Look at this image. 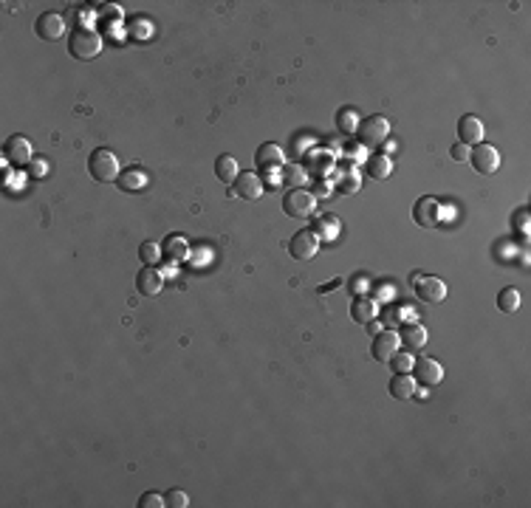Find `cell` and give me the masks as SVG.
<instances>
[{"label": "cell", "mask_w": 531, "mask_h": 508, "mask_svg": "<svg viewBox=\"0 0 531 508\" xmlns=\"http://www.w3.org/2000/svg\"><path fill=\"white\" fill-rule=\"evenodd\" d=\"M68 51H71L74 59H82V62L99 57V51H102V37H99V31L85 28V25L74 28V31L68 34Z\"/></svg>", "instance_id": "obj_1"}, {"label": "cell", "mask_w": 531, "mask_h": 508, "mask_svg": "<svg viewBox=\"0 0 531 508\" xmlns=\"http://www.w3.org/2000/svg\"><path fill=\"white\" fill-rule=\"evenodd\" d=\"M88 173H91V178L99 181V184L116 181V178L122 175V173H119V158H116V153L108 150V147H96V150L91 153V158H88Z\"/></svg>", "instance_id": "obj_2"}, {"label": "cell", "mask_w": 531, "mask_h": 508, "mask_svg": "<svg viewBox=\"0 0 531 508\" xmlns=\"http://www.w3.org/2000/svg\"><path fill=\"white\" fill-rule=\"evenodd\" d=\"M444 215H447L444 204H441L438 198H433V195L418 198L416 207H413V221H416L421 229H438V226L444 224Z\"/></svg>", "instance_id": "obj_3"}, {"label": "cell", "mask_w": 531, "mask_h": 508, "mask_svg": "<svg viewBox=\"0 0 531 508\" xmlns=\"http://www.w3.org/2000/svg\"><path fill=\"white\" fill-rule=\"evenodd\" d=\"M356 136H359V144L362 147H379V144H384L387 142V136H390V122L384 119V116H367V119H362V125H359V130H356Z\"/></svg>", "instance_id": "obj_4"}, {"label": "cell", "mask_w": 531, "mask_h": 508, "mask_svg": "<svg viewBox=\"0 0 531 508\" xmlns=\"http://www.w3.org/2000/svg\"><path fill=\"white\" fill-rule=\"evenodd\" d=\"M413 291L421 302H444L447 299V282L441 277H433V274H416L413 277Z\"/></svg>", "instance_id": "obj_5"}, {"label": "cell", "mask_w": 531, "mask_h": 508, "mask_svg": "<svg viewBox=\"0 0 531 508\" xmlns=\"http://www.w3.org/2000/svg\"><path fill=\"white\" fill-rule=\"evenodd\" d=\"M316 209V195L314 192H305V190H291L285 198H282V212L288 218H311Z\"/></svg>", "instance_id": "obj_6"}, {"label": "cell", "mask_w": 531, "mask_h": 508, "mask_svg": "<svg viewBox=\"0 0 531 508\" xmlns=\"http://www.w3.org/2000/svg\"><path fill=\"white\" fill-rule=\"evenodd\" d=\"M469 161L481 175H495L501 170V153L492 144H475V150L469 153Z\"/></svg>", "instance_id": "obj_7"}, {"label": "cell", "mask_w": 531, "mask_h": 508, "mask_svg": "<svg viewBox=\"0 0 531 508\" xmlns=\"http://www.w3.org/2000/svg\"><path fill=\"white\" fill-rule=\"evenodd\" d=\"M413 379H416V384H421V387H435V384L444 381V367L438 364V359L421 356V359L413 364Z\"/></svg>", "instance_id": "obj_8"}, {"label": "cell", "mask_w": 531, "mask_h": 508, "mask_svg": "<svg viewBox=\"0 0 531 508\" xmlns=\"http://www.w3.org/2000/svg\"><path fill=\"white\" fill-rule=\"evenodd\" d=\"M3 156H6V161L11 164V167H28L34 158V153H31V142L25 139V136H11L6 144H3Z\"/></svg>", "instance_id": "obj_9"}, {"label": "cell", "mask_w": 531, "mask_h": 508, "mask_svg": "<svg viewBox=\"0 0 531 508\" xmlns=\"http://www.w3.org/2000/svg\"><path fill=\"white\" fill-rule=\"evenodd\" d=\"M399 347H401V339H399V333L396 330H382V333H376L373 336V345H370V356L376 359V362H390L396 353H399Z\"/></svg>", "instance_id": "obj_10"}, {"label": "cell", "mask_w": 531, "mask_h": 508, "mask_svg": "<svg viewBox=\"0 0 531 508\" xmlns=\"http://www.w3.org/2000/svg\"><path fill=\"white\" fill-rule=\"evenodd\" d=\"M316 249H319V241H316V235H314L311 229H299V232H294V238L288 241V254H291L294 260H311V257L316 254Z\"/></svg>", "instance_id": "obj_11"}, {"label": "cell", "mask_w": 531, "mask_h": 508, "mask_svg": "<svg viewBox=\"0 0 531 508\" xmlns=\"http://www.w3.org/2000/svg\"><path fill=\"white\" fill-rule=\"evenodd\" d=\"M34 31H37V37H42V40H48V42L62 40V34H65V20H62V14H57V11H45V14L37 17Z\"/></svg>", "instance_id": "obj_12"}, {"label": "cell", "mask_w": 531, "mask_h": 508, "mask_svg": "<svg viewBox=\"0 0 531 508\" xmlns=\"http://www.w3.org/2000/svg\"><path fill=\"white\" fill-rule=\"evenodd\" d=\"M263 190H266V184L258 173H241V175L235 178V190H232V195L246 198V201H258V198L263 195Z\"/></svg>", "instance_id": "obj_13"}, {"label": "cell", "mask_w": 531, "mask_h": 508, "mask_svg": "<svg viewBox=\"0 0 531 508\" xmlns=\"http://www.w3.org/2000/svg\"><path fill=\"white\" fill-rule=\"evenodd\" d=\"M458 139H461V144H467V147L481 144V142H484V122H481L478 116H472V113L461 116V122H458Z\"/></svg>", "instance_id": "obj_14"}, {"label": "cell", "mask_w": 531, "mask_h": 508, "mask_svg": "<svg viewBox=\"0 0 531 508\" xmlns=\"http://www.w3.org/2000/svg\"><path fill=\"white\" fill-rule=\"evenodd\" d=\"M161 285H164V277H161V271L156 265H144L136 274V288H139L142 296H156L161 291Z\"/></svg>", "instance_id": "obj_15"}, {"label": "cell", "mask_w": 531, "mask_h": 508, "mask_svg": "<svg viewBox=\"0 0 531 508\" xmlns=\"http://www.w3.org/2000/svg\"><path fill=\"white\" fill-rule=\"evenodd\" d=\"M255 164L263 173H268V170H282L285 167V153L277 144H261L258 153H255Z\"/></svg>", "instance_id": "obj_16"}, {"label": "cell", "mask_w": 531, "mask_h": 508, "mask_svg": "<svg viewBox=\"0 0 531 508\" xmlns=\"http://www.w3.org/2000/svg\"><path fill=\"white\" fill-rule=\"evenodd\" d=\"M311 232L316 235L319 243H333V241L339 238V232H342V224H339V218H333V215H319V218L314 221Z\"/></svg>", "instance_id": "obj_17"}, {"label": "cell", "mask_w": 531, "mask_h": 508, "mask_svg": "<svg viewBox=\"0 0 531 508\" xmlns=\"http://www.w3.org/2000/svg\"><path fill=\"white\" fill-rule=\"evenodd\" d=\"M350 316H353V322L367 325L370 319L379 316V305H376V299H370V296H353V302H350Z\"/></svg>", "instance_id": "obj_18"}, {"label": "cell", "mask_w": 531, "mask_h": 508, "mask_svg": "<svg viewBox=\"0 0 531 508\" xmlns=\"http://www.w3.org/2000/svg\"><path fill=\"white\" fill-rule=\"evenodd\" d=\"M365 173H367L373 181H384V178L393 173V161H390V156H387V153H373V156H367V161H365Z\"/></svg>", "instance_id": "obj_19"}, {"label": "cell", "mask_w": 531, "mask_h": 508, "mask_svg": "<svg viewBox=\"0 0 531 508\" xmlns=\"http://www.w3.org/2000/svg\"><path fill=\"white\" fill-rule=\"evenodd\" d=\"M399 339H401V345H404L407 350H421V347L427 345V328L410 322V325H404V330H401Z\"/></svg>", "instance_id": "obj_20"}, {"label": "cell", "mask_w": 531, "mask_h": 508, "mask_svg": "<svg viewBox=\"0 0 531 508\" xmlns=\"http://www.w3.org/2000/svg\"><path fill=\"white\" fill-rule=\"evenodd\" d=\"M413 393H416V379L410 373H396L390 381V396L399 401H407V398H413Z\"/></svg>", "instance_id": "obj_21"}, {"label": "cell", "mask_w": 531, "mask_h": 508, "mask_svg": "<svg viewBox=\"0 0 531 508\" xmlns=\"http://www.w3.org/2000/svg\"><path fill=\"white\" fill-rule=\"evenodd\" d=\"M215 175L224 181V184H235V178L241 175V167H238V158L235 156H218L215 161Z\"/></svg>", "instance_id": "obj_22"}, {"label": "cell", "mask_w": 531, "mask_h": 508, "mask_svg": "<svg viewBox=\"0 0 531 508\" xmlns=\"http://www.w3.org/2000/svg\"><path fill=\"white\" fill-rule=\"evenodd\" d=\"M187 254H190V246H187V241L178 238V235H170V238L161 243V257H167L170 262L187 260Z\"/></svg>", "instance_id": "obj_23"}, {"label": "cell", "mask_w": 531, "mask_h": 508, "mask_svg": "<svg viewBox=\"0 0 531 508\" xmlns=\"http://www.w3.org/2000/svg\"><path fill=\"white\" fill-rule=\"evenodd\" d=\"M359 125H362V116H359L356 108H342V110L336 113V127H339V133L353 136V133L359 130Z\"/></svg>", "instance_id": "obj_24"}, {"label": "cell", "mask_w": 531, "mask_h": 508, "mask_svg": "<svg viewBox=\"0 0 531 508\" xmlns=\"http://www.w3.org/2000/svg\"><path fill=\"white\" fill-rule=\"evenodd\" d=\"M280 178H282V184H285V187L302 190V187H305V181H308V170H305V167H299V164H285V167L280 170Z\"/></svg>", "instance_id": "obj_25"}, {"label": "cell", "mask_w": 531, "mask_h": 508, "mask_svg": "<svg viewBox=\"0 0 531 508\" xmlns=\"http://www.w3.org/2000/svg\"><path fill=\"white\" fill-rule=\"evenodd\" d=\"M116 181H119V187H122L125 192H139V190L147 187V175H144L142 170H127V173H122Z\"/></svg>", "instance_id": "obj_26"}, {"label": "cell", "mask_w": 531, "mask_h": 508, "mask_svg": "<svg viewBox=\"0 0 531 508\" xmlns=\"http://www.w3.org/2000/svg\"><path fill=\"white\" fill-rule=\"evenodd\" d=\"M498 308H501L503 313H515V311L520 308V291H518V288H503V291L498 294Z\"/></svg>", "instance_id": "obj_27"}, {"label": "cell", "mask_w": 531, "mask_h": 508, "mask_svg": "<svg viewBox=\"0 0 531 508\" xmlns=\"http://www.w3.org/2000/svg\"><path fill=\"white\" fill-rule=\"evenodd\" d=\"M139 257H142L144 265H156V262L161 260V246H156L153 241H144V243L139 246Z\"/></svg>", "instance_id": "obj_28"}, {"label": "cell", "mask_w": 531, "mask_h": 508, "mask_svg": "<svg viewBox=\"0 0 531 508\" xmlns=\"http://www.w3.org/2000/svg\"><path fill=\"white\" fill-rule=\"evenodd\" d=\"M413 364H416V359H413L410 353H396V356L390 359L393 373H413Z\"/></svg>", "instance_id": "obj_29"}, {"label": "cell", "mask_w": 531, "mask_h": 508, "mask_svg": "<svg viewBox=\"0 0 531 508\" xmlns=\"http://www.w3.org/2000/svg\"><path fill=\"white\" fill-rule=\"evenodd\" d=\"M359 187H362V178H359L356 170H348V173L339 178V190H342V192H359Z\"/></svg>", "instance_id": "obj_30"}, {"label": "cell", "mask_w": 531, "mask_h": 508, "mask_svg": "<svg viewBox=\"0 0 531 508\" xmlns=\"http://www.w3.org/2000/svg\"><path fill=\"white\" fill-rule=\"evenodd\" d=\"M164 506L187 508V506H190V497H187V492H181V489H173V492H167V495H164Z\"/></svg>", "instance_id": "obj_31"}, {"label": "cell", "mask_w": 531, "mask_h": 508, "mask_svg": "<svg viewBox=\"0 0 531 508\" xmlns=\"http://www.w3.org/2000/svg\"><path fill=\"white\" fill-rule=\"evenodd\" d=\"M139 508H164V497L156 495V492H147V495H142Z\"/></svg>", "instance_id": "obj_32"}, {"label": "cell", "mask_w": 531, "mask_h": 508, "mask_svg": "<svg viewBox=\"0 0 531 508\" xmlns=\"http://www.w3.org/2000/svg\"><path fill=\"white\" fill-rule=\"evenodd\" d=\"M515 226H518V232H520L523 238H529V209H520V212L515 215Z\"/></svg>", "instance_id": "obj_33"}, {"label": "cell", "mask_w": 531, "mask_h": 508, "mask_svg": "<svg viewBox=\"0 0 531 508\" xmlns=\"http://www.w3.org/2000/svg\"><path fill=\"white\" fill-rule=\"evenodd\" d=\"M469 153H472V150H469L467 144H461V142H458V144H452V150H450L452 161H469Z\"/></svg>", "instance_id": "obj_34"}, {"label": "cell", "mask_w": 531, "mask_h": 508, "mask_svg": "<svg viewBox=\"0 0 531 508\" xmlns=\"http://www.w3.org/2000/svg\"><path fill=\"white\" fill-rule=\"evenodd\" d=\"M45 164H48L45 158H34V161L28 164V170H31V175H34V178H40V175H45V170H48Z\"/></svg>", "instance_id": "obj_35"}, {"label": "cell", "mask_w": 531, "mask_h": 508, "mask_svg": "<svg viewBox=\"0 0 531 508\" xmlns=\"http://www.w3.org/2000/svg\"><path fill=\"white\" fill-rule=\"evenodd\" d=\"M339 285H342V279H331V282L319 285V294H325V291H331V288H339Z\"/></svg>", "instance_id": "obj_36"}, {"label": "cell", "mask_w": 531, "mask_h": 508, "mask_svg": "<svg viewBox=\"0 0 531 508\" xmlns=\"http://www.w3.org/2000/svg\"><path fill=\"white\" fill-rule=\"evenodd\" d=\"M367 330H370V336H376V333H382V322H376V319H370V322H367Z\"/></svg>", "instance_id": "obj_37"}]
</instances>
